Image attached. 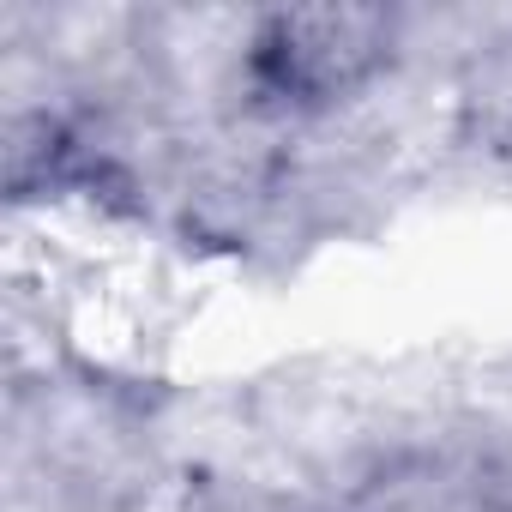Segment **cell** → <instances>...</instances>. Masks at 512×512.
Listing matches in <instances>:
<instances>
[{
	"label": "cell",
	"mask_w": 512,
	"mask_h": 512,
	"mask_svg": "<svg viewBox=\"0 0 512 512\" xmlns=\"http://www.w3.org/2000/svg\"><path fill=\"white\" fill-rule=\"evenodd\" d=\"M392 37L398 25L380 7H284L247 37V85L290 115L332 109L392 61Z\"/></svg>",
	"instance_id": "6da1fadb"
}]
</instances>
